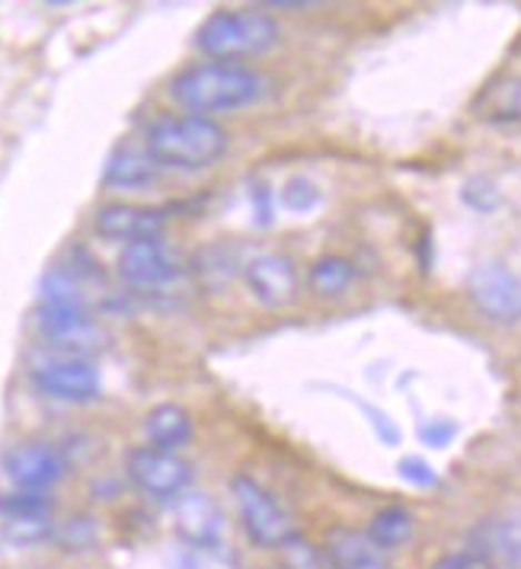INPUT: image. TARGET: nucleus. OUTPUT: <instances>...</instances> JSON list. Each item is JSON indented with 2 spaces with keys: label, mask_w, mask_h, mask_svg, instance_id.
<instances>
[{
  "label": "nucleus",
  "mask_w": 521,
  "mask_h": 569,
  "mask_svg": "<svg viewBox=\"0 0 521 569\" xmlns=\"http://www.w3.org/2000/svg\"><path fill=\"white\" fill-rule=\"evenodd\" d=\"M272 93V80L257 68L228 64V61H202L183 68L173 83L170 97L192 116L211 119L214 112H237L257 106Z\"/></svg>",
  "instance_id": "f257e3e1"
},
{
  "label": "nucleus",
  "mask_w": 521,
  "mask_h": 569,
  "mask_svg": "<svg viewBox=\"0 0 521 569\" xmlns=\"http://www.w3.org/2000/svg\"><path fill=\"white\" fill-rule=\"evenodd\" d=\"M52 543L68 557H83L100 547V521L87 512H71L68 518H54Z\"/></svg>",
  "instance_id": "6ab92c4d"
},
{
  "label": "nucleus",
  "mask_w": 521,
  "mask_h": 569,
  "mask_svg": "<svg viewBox=\"0 0 521 569\" xmlns=\"http://www.w3.org/2000/svg\"><path fill=\"white\" fill-rule=\"evenodd\" d=\"M279 569H285V567H279Z\"/></svg>",
  "instance_id": "473e14b6"
},
{
  "label": "nucleus",
  "mask_w": 521,
  "mask_h": 569,
  "mask_svg": "<svg viewBox=\"0 0 521 569\" xmlns=\"http://www.w3.org/2000/svg\"><path fill=\"white\" fill-rule=\"evenodd\" d=\"M461 199H464V206L473 208V211H480V214H490V211H495L499 202H502L495 182L487 180V177H473V180L464 182Z\"/></svg>",
  "instance_id": "393cba45"
},
{
  "label": "nucleus",
  "mask_w": 521,
  "mask_h": 569,
  "mask_svg": "<svg viewBox=\"0 0 521 569\" xmlns=\"http://www.w3.org/2000/svg\"><path fill=\"white\" fill-rule=\"evenodd\" d=\"M282 557H285V569H327L330 560L323 553V547H317L308 538L294 535L282 543Z\"/></svg>",
  "instance_id": "b1692460"
},
{
  "label": "nucleus",
  "mask_w": 521,
  "mask_h": 569,
  "mask_svg": "<svg viewBox=\"0 0 521 569\" xmlns=\"http://www.w3.org/2000/svg\"><path fill=\"white\" fill-rule=\"evenodd\" d=\"M144 436L151 448L180 451L186 441L192 439V416L180 403H157L154 410L144 416Z\"/></svg>",
  "instance_id": "f3484780"
},
{
  "label": "nucleus",
  "mask_w": 521,
  "mask_h": 569,
  "mask_svg": "<svg viewBox=\"0 0 521 569\" xmlns=\"http://www.w3.org/2000/svg\"><path fill=\"white\" fill-rule=\"evenodd\" d=\"M54 516H7L0 518V541L13 550H32L52 543Z\"/></svg>",
  "instance_id": "4be33fe9"
},
{
  "label": "nucleus",
  "mask_w": 521,
  "mask_h": 569,
  "mask_svg": "<svg viewBox=\"0 0 521 569\" xmlns=\"http://www.w3.org/2000/svg\"><path fill=\"white\" fill-rule=\"evenodd\" d=\"M231 499H234L243 535L262 550H282V543L298 535L291 512L279 502V496H272L262 487L260 480L237 473L231 480Z\"/></svg>",
  "instance_id": "20e7f679"
},
{
  "label": "nucleus",
  "mask_w": 521,
  "mask_h": 569,
  "mask_svg": "<svg viewBox=\"0 0 521 569\" xmlns=\"http://www.w3.org/2000/svg\"><path fill=\"white\" fill-rule=\"evenodd\" d=\"M279 42V27L265 10H218L196 32L199 52L211 61L237 64L243 58H257Z\"/></svg>",
  "instance_id": "7ed1b4c3"
},
{
  "label": "nucleus",
  "mask_w": 521,
  "mask_h": 569,
  "mask_svg": "<svg viewBox=\"0 0 521 569\" xmlns=\"http://www.w3.org/2000/svg\"><path fill=\"white\" fill-rule=\"evenodd\" d=\"M265 10H288V13H294V10H311V3H282V0H272V3H262Z\"/></svg>",
  "instance_id": "7c9ffc66"
},
{
  "label": "nucleus",
  "mask_w": 521,
  "mask_h": 569,
  "mask_svg": "<svg viewBox=\"0 0 521 569\" xmlns=\"http://www.w3.org/2000/svg\"><path fill=\"white\" fill-rule=\"evenodd\" d=\"M163 224H167V214L160 208L129 206V202H109L93 214V231L103 240L122 243V247L160 237Z\"/></svg>",
  "instance_id": "4468645a"
},
{
  "label": "nucleus",
  "mask_w": 521,
  "mask_h": 569,
  "mask_svg": "<svg viewBox=\"0 0 521 569\" xmlns=\"http://www.w3.org/2000/svg\"><path fill=\"white\" fill-rule=\"evenodd\" d=\"M458 436V426L451 422V419H425L422 426H419V439L425 441L429 448H444V445H451V439Z\"/></svg>",
  "instance_id": "bb28decb"
},
{
  "label": "nucleus",
  "mask_w": 521,
  "mask_h": 569,
  "mask_svg": "<svg viewBox=\"0 0 521 569\" xmlns=\"http://www.w3.org/2000/svg\"><path fill=\"white\" fill-rule=\"evenodd\" d=\"M7 516H54V499L49 492L13 490L0 496V518Z\"/></svg>",
  "instance_id": "5701e85b"
},
{
  "label": "nucleus",
  "mask_w": 521,
  "mask_h": 569,
  "mask_svg": "<svg viewBox=\"0 0 521 569\" xmlns=\"http://www.w3.org/2000/svg\"><path fill=\"white\" fill-rule=\"evenodd\" d=\"M243 282H247V291L253 295V301H260L269 311L288 308L301 288L294 259L285 257V253H260V257L247 259L243 262Z\"/></svg>",
  "instance_id": "f8f14e48"
},
{
  "label": "nucleus",
  "mask_w": 521,
  "mask_h": 569,
  "mask_svg": "<svg viewBox=\"0 0 521 569\" xmlns=\"http://www.w3.org/2000/svg\"><path fill=\"white\" fill-rule=\"evenodd\" d=\"M323 553L333 569H393L391 557L381 547H374L365 531L349 525H337L327 531Z\"/></svg>",
  "instance_id": "2eb2a0df"
},
{
  "label": "nucleus",
  "mask_w": 521,
  "mask_h": 569,
  "mask_svg": "<svg viewBox=\"0 0 521 569\" xmlns=\"http://www.w3.org/2000/svg\"><path fill=\"white\" fill-rule=\"evenodd\" d=\"M429 569H477V563L470 560L464 550H458V553H444V557H439Z\"/></svg>",
  "instance_id": "c756f323"
},
{
  "label": "nucleus",
  "mask_w": 521,
  "mask_h": 569,
  "mask_svg": "<svg viewBox=\"0 0 521 569\" xmlns=\"http://www.w3.org/2000/svg\"><path fill=\"white\" fill-rule=\"evenodd\" d=\"M170 506H173V528H177L180 541H186V547H192V550H218L224 543L228 518H224V509L211 499L209 492L189 487Z\"/></svg>",
  "instance_id": "9b49d317"
},
{
  "label": "nucleus",
  "mask_w": 521,
  "mask_h": 569,
  "mask_svg": "<svg viewBox=\"0 0 521 569\" xmlns=\"http://www.w3.org/2000/svg\"><path fill=\"white\" fill-rule=\"evenodd\" d=\"M32 388L42 397L58 400V403H93L103 390V378L93 359H74V356H54L39 362L32 371Z\"/></svg>",
  "instance_id": "6e6552de"
},
{
  "label": "nucleus",
  "mask_w": 521,
  "mask_h": 569,
  "mask_svg": "<svg viewBox=\"0 0 521 569\" xmlns=\"http://www.w3.org/2000/svg\"><path fill=\"white\" fill-rule=\"evenodd\" d=\"M36 330L46 339L54 356H74V359H93L109 346V333L93 320L87 308H58V305H39L36 311Z\"/></svg>",
  "instance_id": "423d86ee"
},
{
  "label": "nucleus",
  "mask_w": 521,
  "mask_h": 569,
  "mask_svg": "<svg viewBox=\"0 0 521 569\" xmlns=\"http://www.w3.org/2000/svg\"><path fill=\"white\" fill-rule=\"evenodd\" d=\"M157 177H160V167L144 144H122L106 160L103 180L109 189H122V192L148 189Z\"/></svg>",
  "instance_id": "dca6fc26"
},
{
  "label": "nucleus",
  "mask_w": 521,
  "mask_h": 569,
  "mask_svg": "<svg viewBox=\"0 0 521 569\" xmlns=\"http://www.w3.org/2000/svg\"><path fill=\"white\" fill-rule=\"evenodd\" d=\"M355 279H359L355 266L345 257H333V253L313 259L311 269H308V288L317 298H327V301L342 298L355 284Z\"/></svg>",
  "instance_id": "aec40b11"
},
{
  "label": "nucleus",
  "mask_w": 521,
  "mask_h": 569,
  "mask_svg": "<svg viewBox=\"0 0 521 569\" xmlns=\"http://www.w3.org/2000/svg\"><path fill=\"white\" fill-rule=\"evenodd\" d=\"M464 553L480 567H521V516L477 521Z\"/></svg>",
  "instance_id": "ddd939ff"
},
{
  "label": "nucleus",
  "mask_w": 521,
  "mask_h": 569,
  "mask_svg": "<svg viewBox=\"0 0 521 569\" xmlns=\"http://www.w3.org/2000/svg\"><path fill=\"white\" fill-rule=\"evenodd\" d=\"M237 272H243V266L237 262L234 250L231 247H221V243L199 250L196 259H192V276L199 279L202 288H209V291L228 288V282L234 279Z\"/></svg>",
  "instance_id": "412c9836"
},
{
  "label": "nucleus",
  "mask_w": 521,
  "mask_h": 569,
  "mask_svg": "<svg viewBox=\"0 0 521 569\" xmlns=\"http://www.w3.org/2000/svg\"><path fill=\"white\" fill-rule=\"evenodd\" d=\"M228 131L221 129L214 119L206 116H160L144 131V148L154 157L157 167L177 170V173H196L209 170L228 154Z\"/></svg>",
  "instance_id": "f03ea898"
},
{
  "label": "nucleus",
  "mask_w": 521,
  "mask_h": 569,
  "mask_svg": "<svg viewBox=\"0 0 521 569\" xmlns=\"http://www.w3.org/2000/svg\"><path fill=\"white\" fill-rule=\"evenodd\" d=\"M250 202H253V221L257 228H269L275 221V202H272V189L269 186H253L250 189Z\"/></svg>",
  "instance_id": "c85d7f7f"
},
{
  "label": "nucleus",
  "mask_w": 521,
  "mask_h": 569,
  "mask_svg": "<svg viewBox=\"0 0 521 569\" xmlns=\"http://www.w3.org/2000/svg\"><path fill=\"white\" fill-rule=\"evenodd\" d=\"M116 272L138 295H167L183 279L186 262L170 240L151 237V240L122 247V253L116 259Z\"/></svg>",
  "instance_id": "39448f33"
},
{
  "label": "nucleus",
  "mask_w": 521,
  "mask_h": 569,
  "mask_svg": "<svg viewBox=\"0 0 521 569\" xmlns=\"http://www.w3.org/2000/svg\"><path fill=\"white\" fill-rule=\"evenodd\" d=\"M282 206H285L288 211H294V214H304V211H311V208L320 206V189H317L308 177H294V180H288L285 189H282Z\"/></svg>",
  "instance_id": "a878e982"
},
{
  "label": "nucleus",
  "mask_w": 521,
  "mask_h": 569,
  "mask_svg": "<svg viewBox=\"0 0 521 569\" xmlns=\"http://www.w3.org/2000/svg\"><path fill=\"white\" fill-rule=\"evenodd\" d=\"M126 473L131 487L151 502H173L192 487V465L183 461L177 451H160L151 445H141L129 451L126 458Z\"/></svg>",
  "instance_id": "0eeeda50"
},
{
  "label": "nucleus",
  "mask_w": 521,
  "mask_h": 569,
  "mask_svg": "<svg viewBox=\"0 0 521 569\" xmlns=\"http://www.w3.org/2000/svg\"><path fill=\"white\" fill-rule=\"evenodd\" d=\"M327 569H333V567H327Z\"/></svg>",
  "instance_id": "2f4dec72"
},
{
  "label": "nucleus",
  "mask_w": 521,
  "mask_h": 569,
  "mask_svg": "<svg viewBox=\"0 0 521 569\" xmlns=\"http://www.w3.org/2000/svg\"><path fill=\"white\" fill-rule=\"evenodd\" d=\"M400 477L407 480V483H413V487H435L439 483V477H435V470L425 465L422 458H403L400 465Z\"/></svg>",
  "instance_id": "cd10ccee"
},
{
  "label": "nucleus",
  "mask_w": 521,
  "mask_h": 569,
  "mask_svg": "<svg viewBox=\"0 0 521 569\" xmlns=\"http://www.w3.org/2000/svg\"><path fill=\"white\" fill-rule=\"evenodd\" d=\"M468 295L473 308L493 323L521 320V279L505 262H480L468 276Z\"/></svg>",
  "instance_id": "1a4fd4ad"
},
{
  "label": "nucleus",
  "mask_w": 521,
  "mask_h": 569,
  "mask_svg": "<svg viewBox=\"0 0 521 569\" xmlns=\"http://www.w3.org/2000/svg\"><path fill=\"white\" fill-rule=\"evenodd\" d=\"M365 535L371 538L374 547H381L391 557V553L403 550L407 543L413 541L417 518H413V512L407 506H384V509H378L374 516L368 518Z\"/></svg>",
  "instance_id": "a211bd4d"
},
{
  "label": "nucleus",
  "mask_w": 521,
  "mask_h": 569,
  "mask_svg": "<svg viewBox=\"0 0 521 569\" xmlns=\"http://www.w3.org/2000/svg\"><path fill=\"white\" fill-rule=\"evenodd\" d=\"M3 473L13 490L49 492L68 477V458L52 441H17L3 455Z\"/></svg>",
  "instance_id": "9d476101"
}]
</instances>
